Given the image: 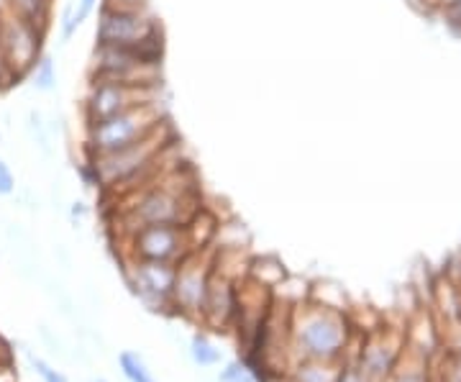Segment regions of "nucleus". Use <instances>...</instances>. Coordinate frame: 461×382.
<instances>
[{"label":"nucleus","mask_w":461,"mask_h":382,"mask_svg":"<svg viewBox=\"0 0 461 382\" xmlns=\"http://www.w3.org/2000/svg\"><path fill=\"white\" fill-rule=\"evenodd\" d=\"M165 123V108L159 100L136 105L118 116L85 126V151H87V157H98V154L126 150L154 132H159Z\"/></svg>","instance_id":"nucleus-1"},{"label":"nucleus","mask_w":461,"mask_h":382,"mask_svg":"<svg viewBox=\"0 0 461 382\" xmlns=\"http://www.w3.org/2000/svg\"><path fill=\"white\" fill-rule=\"evenodd\" d=\"M165 47H98L90 57L87 80L123 85H162Z\"/></svg>","instance_id":"nucleus-2"},{"label":"nucleus","mask_w":461,"mask_h":382,"mask_svg":"<svg viewBox=\"0 0 461 382\" xmlns=\"http://www.w3.org/2000/svg\"><path fill=\"white\" fill-rule=\"evenodd\" d=\"M98 47H165L162 23L151 16L149 8L115 5L100 0L98 26H95Z\"/></svg>","instance_id":"nucleus-3"},{"label":"nucleus","mask_w":461,"mask_h":382,"mask_svg":"<svg viewBox=\"0 0 461 382\" xmlns=\"http://www.w3.org/2000/svg\"><path fill=\"white\" fill-rule=\"evenodd\" d=\"M47 33H50L47 29H41L0 5V54H3L16 85L29 80L36 62L44 57Z\"/></svg>","instance_id":"nucleus-4"},{"label":"nucleus","mask_w":461,"mask_h":382,"mask_svg":"<svg viewBox=\"0 0 461 382\" xmlns=\"http://www.w3.org/2000/svg\"><path fill=\"white\" fill-rule=\"evenodd\" d=\"M159 100V85H123L108 80H87L83 98L85 126L113 118L129 108Z\"/></svg>","instance_id":"nucleus-5"},{"label":"nucleus","mask_w":461,"mask_h":382,"mask_svg":"<svg viewBox=\"0 0 461 382\" xmlns=\"http://www.w3.org/2000/svg\"><path fill=\"white\" fill-rule=\"evenodd\" d=\"M131 251L139 262H182L193 247L180 223H147L131 233Z\"/></svg>","instance_id":"nucleus-6"},{"label":"nucleus","mask_w":461,"mask_h":382,"mask_svg":"<svg viewBox=\"0 0 461 382\" xmlns=\"http://www.w3.org/2000/svg\"><path fill=\"white\" fill-rule=\"evenodd\" d=\"M346 321L333 311L318 308L305 314L297 326V341L311 359H336L346 347Z\"/></svg>","instance_id":"nucleus-7"},{"label":"nucleus","mask_w":461,"mask_h":382,"mask_svg":"<svg viewBox=\"0 0 461 382\" xmlns=\"http://www.w3.org/2000/svg\"><path fill=\"white\" fill-rule=\"evenodd\" d=\"M185 203H187V193L185 190H175L167 185V177L162 185H151L144 193H139V200L131 208V218L136 221L133 229L147 226V223H187L185 216Z\"/></svg>","instance_id":"nucleus-8"},{"label":"nucleus","mask_w":461,"mask_h":382,"mask_svg":"<svg viewBox=\"0 0 461 382\" xmlns=\"http://www.w3.org/2000/svg\"><path fill=\"white\" fill-rule=\"evenodd\" d=\"M129 277H131L136 296H141L147 303H165L175 293L177 265H169V262H139L136 259Z\"/></svg>","instance_id":"nucleus-9"},{"label":"nucleus","mask_w":461,"mask_h":382,"mask_svg":"<svg viewBox=\"0 0 461 382\" xmlns=\"http://www.w3.org/2000/svg\"><path fill=\"white\" fill-rule=\"evenodd\" d=\"M208 280L211 269H200L198 257H185L177 265V277H175V293L172 298L182 305V311H203L205 305V293H208Z\"/></svg>","instance_id":"nucleus-10"},{"label":"nucleus","mask_w":461,"mask_h":382,"mask_svg":"<svg viewBox=\"0 0 461 382\" xmlns=\"http://www.w3.org/2000/svg\"><path fill=\"white\" fill-rule=\"evenodd\" d=\"M397 362V350L384 341V339H375L369 341V347L364 350L362 357V375L364 377H372V380H382L390 375V369Z\"/></svg>","instance_id":"nucleus-11"},{"label":"nucleus","mask_w":461,"mask_h":382,"mask_svg":"<svg viewBox=\"0 0 461 382\" xmlns=\"http://www.w3.org/2000/svg\"><path fill=\"white\" fill-rule=\"evenodd\" d=\"M0 5L8 8V11H14L16 16L26 18V21H32V23L50 32L54 0H0Z\"/></svg>","instance_id":"nucleus-12"},{"label":"nucleus","mask_w":461,"mask_h":382,"mask_svg":"<svg viewBox=\"0 0 461 382\" xmlns=\"http://www.w3.org/2000/svg\"><path fill=\"white\" fill-rule=\"evenodd\" d=\"M29 80H32L33 90H39V93H51L57 87V67H54V59H51L50 54H44L36 62Z\"/></svg>","instance_id":"nucleus-13"},{"label":"nucleus","mask_w":461,"mask_h":382,"mask_svg":"<svg viewBox=\"0 0 461 382\" xmlns=\"http://www.w3.org/2000/svg\"><path fill=\"white\" fill-rule=\"evenodd\" d=\"M339 377H341V369L330 367L326 359L303 365L295 372V382H339Z\"/></svg>","instance_id":"nucleus-14"},{"label":"nucleus","mask_w":461,"mask_h":382,"mask_svg":"<svg viewBox=\"0 0 461 382\" xmlns=\"http://www.w3.org/2000/svg\"><path fill=\"white\" fill-rule=\"evenodd\" d=\"M118 362H121V369H123V375H126V380L129 382H157L154 380V375H151V369L147 367V362H144L139 354L123 351Z\"/></svg>","instance_id":"nucleus-15"},{"label":"nucleus","mask_w":461,"mask_h":382,"mask_svg":"<svg viewBox=\"0 0 461 382\" xmlns=\"http://www.w3.org/2000/svg\"><path fill=\"white\" fill-rule=\"evenodd\" d=\"M26 129L32 133L33 144H39L44 151H50V132H47V123L39 111H29V118H26Z\"/></svg>","instance_id":"nucleus-16"},{"label":"nucleus","mask_w":461,"mask_h":382,"mask_svg":"<svg viewBox=\"0 0 461 382\" xmlns=\"http://www.w3.org/2000/svg\"><path fill=\"white\" fill-rule=\"evenodd\" d=\"M193 359L198 365H215L221 359V354H218V350H215L205 336H195L193 339Z\"/></svg>","instance_id":"nucleus-17"},{"label":"nucleus","mask_w":461,"mask_h":382,"mask_svg":"<svg viewBox=\"0 0 461 382\" xmlns=\"http://www.w3.org/2000/svg\"><path fill=\"white\" fill-rule=\"evenodd\" d=\"M98 3L100 0H77V3H72V5H75V11H72V23H75V29H80L85 21L93 16V11H95Z\"/></svg>","instance_id":"nucleus-18"},{"label":"nucleus","mask_w":461,"mask_h":382,"mask_svg":"<svg viewBox=\"0 0 461 382\" xmlns=\"http://www.w3.org/2000/svg\"><path fill=\"white\" fill-rule=\"evenodd\" d=\"M221 382H254V375L249 372L247 365H241V362H233L223 369V375H221Z\"/></svg>","instance_id":"nucleus-19"},{"label":"nucleus","mask_w":461,"mask_h":382,"mask_svg":"<svg viewBox=\"0 0 461 382\" xmlns=\"http://www.w3.org/2000/svg\"><path fill=\"white\" fill-rule=\"evenodd\" d=\"M14 190H16V175L0 157V196H14Z\"/></svg>","instance_id":"nucleus-20"},{"label":"nucleus","mask_w":461,"mask_h":382,"mask_svg":"<svg viewBox=\"0 0 461 382\" xmlns=\"http://www.w3.org/2000/svg\"><path fill=\"white\" fill-rule=\"evenodd\" d=\"M395 382H429V375H426V367L423 362H415L408 369H400Z\"/></svg>","instance_id":"nucleus-21"},{"label":"nucleus","mask_w":461,"mask_h":382,"mask_svg":"<svg viewBox=\"0 0 461 382\" xmlns=\"http://www.w3.org/2000/svg\"><path fill=\"white\" fill-rule=\"evenodd\" d=\"M33 367H36V372L41 375V380L44 382H67L65 375H59L57 369H51L47 362H41V359H33Z\"/></svg>","instance_id":"nucleus-22"},{"label":"nucleus","mask_w":461,"mask_h":382,"mask_svg":"<svg viewBox=\"0 0 461 382\" xmlns=\"http://www.w3.org/2000/svg\"><path fill=\"white\" fill-rule=\"evenodd\" d=\"M11 87H16V83H14V77H11V72H8V65H5V59H3V54H0V93H5V90H11Z\"/></svg>","instance_id":"nucleus-23"},{"label":"nucleus","mask_w":461,"mask_h":382,"mask_svg":"<svg viewBox=\"0 0 461 382\" xmlns=\"http://www.w3.org/2000/svg\"><path fill=\"white\" fill-rule=\"evenodd\" d=\"M446 16L451 18L454 23H461V0H454V3L446 8Z\"/></svg>","instance_id":"nucleus-24"},{"label":"nucleus","mask_w":461,"mask_h":382,"mask_svg":"<svg viewBox=\"0 0 461 382\" xmlns=\"http://www.w3.org/2000/svg\"><path fill=\"white\" fill-rule=\"evenodd\" d=\"M115 5H131V8H149V0H108Z\"/></svg>","instance_id":"nucleus-25"},{"label":"nucleus","mask_w":461,"mask_h":382,"mask_svg":"<svg viewBox=\"0 0 461 382\" xmlns=\"http://www.w3.org/2000/svg\"><path fill=\"white\" fill-rule=\"evenodd\" d=\"M339 382H366V380H364V375H359V372H341Z\"/></svg>","instance_id":"nucleus-26"},{"label":"nucleus","mask_w":461,"mask_h":382,"mask_svg":"<svg viewBox=\"0 0 461 382\" xmlns=\"http://www.w3.org/2000/svg\"><path fill=\"white\" fill-rule=\"evenodd\" d=\"M454 0H426V5H433V8H441V11H446L448 5H451Z\"/></svg>","instance_id":"nucleus-27"},{"label":"nucleus","mask_w":461,"mask_h":382,"mask_svg":"<svg viewBox=\"0 0 461 382\" xmlns=\"http://www.w3.org/2000/svg\"><path fill=\"white\" fill-rule=\"evenodd\" d=\"M456 308H459V314H461V290L456 293Z\"/></svg>","instance_id":"nucleus-28"}]
</instances>
